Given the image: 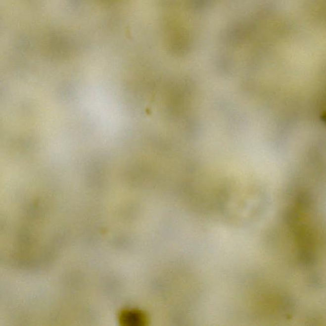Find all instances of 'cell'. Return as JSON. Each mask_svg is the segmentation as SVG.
Masks as SVG:
<instances>
[{
    "instance_id": "cell-1",
    "label": "cell",
    "mask_w": 326,
    "mask_h": 326,
    "mask_svg": "<svg viewBox=\"0 0 326 326\" xmlns=\"http://www.w3.org/2000/svg\"><path fill=\"white\" fill-rule=\"evenodd\" d=\"M321 121L326 124V112H324L321 116Z\"/></svg>"
}]
</instances>
